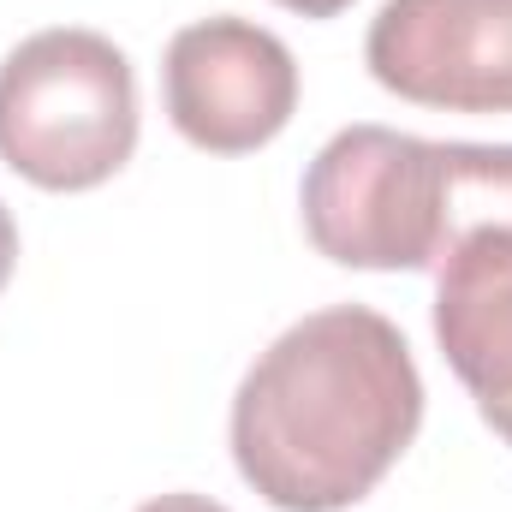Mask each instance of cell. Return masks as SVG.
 <instances>
[{"label":"cell","instance_id":"1","mask_svg":"<svg viewBox=\"0 0 512 512\" xmlns=\"http://www.w3.org/2000/svg\"><path fill=\"white\" fill-rule=\"evenodd\" d=\"M423 376L370 304L292 322L233 393V465L274 512H346L405 459Z\"/></svg>","mask_w":512,"mask_h":512},{"label":"cell","instance_id":"2","mask_svg":"<svg viewBox=\"0 0 512 512\" xmlns=\"http://www.w3.org/2000/svg\"><path fill=\"white\" fill-rule=\"evenodd\" d=\"M137 149V78L102 30H36L0 60V161L42 191H96Z\"/></svg>","mask_w":512,"mask_h":512},{"label":"cell","instance_id":"3","mask_svg":"<svg viewBox=\"0 0 512 512\" xmlns=\"http://www.w3.org/2000/svg\"><path fill=\"white\" fill-rule=\"evenodd\" d=\"M298 209L310 245L340 268H441L453 251V143L346 126L310 161Z\"/></svg>","mask_w":512,"mask_h":512},{"label":"cell","instance_id":"4","mask_svg":"<svg viewBox=\"0 0 512 512\" xmlns=\"http://www.w3.org/2000/svg\"><path fill=\"white\" fill-rule=\"evenodd\" d=\"M161 96L173 131L203 155H251L274 143L298 108L292 48L251 18H203L167 42Z\"/></svg>","mask_w":512,"mask_h":512},{"label":"cell","instance_id":"5","mask_svg":"<svg viewBox=\"0 0 512 512\" xmlns=\"http://www.w3.org/2000/svg\"><path fill=\"white\" fill-rule=\"evenodd\" d=\"M370 78L441 114H512V0H382Z\"/></svg>","mask_w":512,"mask_h":512},{"label":"cell","instance_id":"6","mask_svg":"<svg viewBox=\"0 0 512 512\" xmlns=\"http://www.w3.org/2000/svg\"><path fill=\"white\" fill-rule=\"evenodd\" d=\"M435 340L483 423L512 447V233L465 239L435 268Z\"/></svg>","mask_w":512,"mask_h":512},{"label":"cell","instance_id":"7","mask_svg":"<svg viewBox=\"0 0 512 512\" xmlns=\"http://www.w3.org/2000/svg\"><path fill=\"white\" fill-rule=\"evenodd\" d=\"M137 512H227V507L209 501V495H155V501H143Z\"/></svg>","mask_w":512,"mask_h":512},{"label":"cell","instance_id":"8","mask_svg":"<svg viewBox=\"0 0 512 512\" xmlns=\"http://www.w3.org/2000/svg\"><path fill=\"white\" fill-rule=\"evenodd\" d=\"M12 268H18V227H12V215H6V203H0V292H6V280H12Z\"/></svg>","mask_w":512,"mask_h":512},{"label":"cell","instance_id":"9","mask_svg":"<svg viewBox=\"0 0 512 512\" xmlns=\"http://www.w3.org/2000/svg\"><path fill=\"white\" fill-rule=\"evenodd\" d=\"M274 6H286V12H298V18H340L352 0H274Z\"/></svg>","mask_w":512,"mask_h":512}]
</instances>
